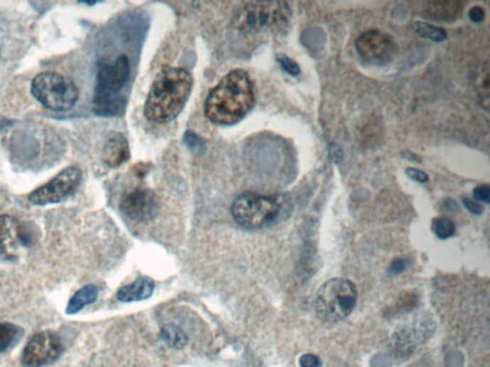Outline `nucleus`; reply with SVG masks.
<instances>
[{"instance_id":"obj_1","label":"nucleus","mask_w":490,"mask_h":367,"mask_svg":"<svg viewBox=\"0 0 490 367\" xmlns=\"http://www.w3.org/2000/svg\"><path fill=\"white\" fill-rule=\"evenodd\" d=\"M255 85L249 72L230 71L209 93L206 117L217 126H233L246 117L255 104Z\"/></svg>"},{"instance_id":"obj_2","label":"nucleus","mask_w":490,"mask_h":367,"mask_svg":"<svg viewBox=\"0 0 490 367\" xmlns=\"http://www.w3.org/2000/svg\"><path fill=\"white\" fill-rule=\"evenodd\" d=\"M194 79L185 68L165 67L156 77L146 99L145 118L153 124L175 120L191 95Z\"/></svg>"},{"instance_id":"obj_3","label":"nucleus","mask_w":490,"mask_h":367,"mask_svg":"<svg viewBox=\"0 0 490 367\" xmlns=\"http://www.w3.org/2000/svg\"><path fill=\"white\" fill-rule=\"evenodd\" d=\"M357 299L359 292L352 281L344 278H332L316 292L315 313L321 321L337 324L352 313Z\"/></svg>"},{"instance_id":"obj_4","label":"nucleus","mask_w":490,"mask_h":367,"mask_svg":"<svg viewBox=\"0 0 490 367\" xmlns=\"http://www.w3.org/2000/svg\"><path fill=\"white\" fill-rule=\"evenodd\" d=\"M291 11L286 2H244L234 13V24L244 32L282 31Z\"/></svg>"},{"instance_id":"obj_5","label":"nucleus","mask_w":490,"mask_h":367,"mask_svg":"<svg viewBox=\"0 0 490 367\" xmlns=\"http://www.w3.org/2000/svg\"><path fill=\"white\" fill-rule=\"evenodd\" d=\"M131 67L129 57L120 55L112 65H103L96 80L94 103L96 111L102 115H115L123 107L117 94L129 80Z\"/></svg>"},{"instance_id":"obj_6","label":"nucleus","mask_w":490,"mask_h":367,"mask_svg":"<svg viewBox=\"0 0 490 367\" xmlns=\"http://www.w3.org/2000/svg\"><path fill=\"white\" fill-rule=\"evenodd\" d=\"M31 93L44 107L59 112L72 109L79 98L75 82L52 71L43 72L35 77Z\"/></svg>"},{"instance_id":"obj_7","label":"nucleus","mask_w":490,"mask_h":367,"mask_svg":"<svg viewBox=\"0 0 490 367\" xmlns=\"http://www.w3.org/2000/svg\"><path fill=\"white\" fill-rule=\"evenodd\" d=\"M281 204L272 197L245 192L231 207L234 220L247 230H260L273 224L279 217Z\"/></svg>"},{"instance_id":"obj_8","label":"nucleus","mask_w":490,"mask_h":367,"mask_svg":"<svg viewBox=\"0 0 490 367\" xmlns=\"http://www.w3.org/2000/svg\"><path fill=\"white\" fill-rule=\"evenodd\" d=\"M82 181V170L77 165L66 168L48 184L33 190L28 195V200L36 206H45L56 204L70 197L80 186Z\"/></svg>"},{"instance_id":"obj_9","label":"nucleus","mask_w":490,"mask_h":367,"mask_svg":"<svg viewBox=\"0 0 490 367\" xmlns=\"http://www.w3.org/2000/svg\"><path fill=\"white\" fill-rule=\"evenodd\" d=\"M63 351L62 342L56 333L43 331L35 334L22 353V363L27 367H43L57 361Z\"/></svg>"},{"instance_id":"obj_10","label":"nucleus","mask_w":490,"mask_h":367,"mask_svg":"<svg viewBox=\"0 0 490 367\" xmlns=\"http://www.w3.org/2000/svg\"><path fill=\"white\" fill-rule=\"evenodd\" d=\"M357 53L365 62L374 65H383L393 60L396 53L395 40L387 33L369 30L355 41Z\"/></svg>"},{"instance_id":"obj_11","label":"nucleus","mask_w":490,"mask_h":367,"mask_svg":"<svg viewBox=\"0 0 490 367\" xmlns=\"http://www.w3.org/2000/svg\"><path fill=\"white\" fill-rule=\"evenodd\" d=\"M120 209L131 221H151L158 215L159 209L158 195L146 187H136L124 195Z\"/></svg>"},{"instance_id":"obj_12","label":"nucleus","mask_w":490,"mask_h":367,"mask_svg":"<svg viewBox=\"0 0 490 367\" xmlns=\"http://www.w3.org/2000/svg\"><path fill=\"white\" fill-rule=\"evenodd\" d=\"M21 227L9 215H0V258L15 261L21 244Z\"/></svg>"},{"instance_id":"obj_13","label":"nucleus","mask_w":490,"mask_h":367,"mask_svg":"<svg viewBox=\"0 0 490 367\" xmlns=\"http://www.w3.org/2000/svg\"><path fill=\"white\" fill-rule=\"evenodd\" d=\"M131 158L128 140L119 132H111L107 137L104 148V162L109 168H116Z\"/></svg>"},{"instance_id":"obj_14","label":"nucleus","mask_w":490,"mask_h":367,"mask_svg":"<svg viewBox=\"0 0 490 367\" xmlns=\"http://www.w3.org/2000/svg\"><path fill=\"white\" fill-rule=\"evenodd\" d=\"M154 291V283L150 278L141 277L128 285L123 286L117 292L121 302H134L145 300L151 297Z\"/></svg>"},{"instance_id":"obj_15","label":"nucleus","mask_w":490,"mask_h":367,"mask_svg":"<svg viewBox=\"0 0 490 367\" xmlns=\"http://www.w3.org/2000/svg\"><path fill=\"white\" fill-rule=\"evenodd\" d=\"M464 5L459 1L442 0L429 2L426 7V15L434 21H453L461 16Z\"/></svg>"},{"instance_id":"obj_16","label":"nucleus","mask_w":490,"mask_h":367,"mask_svg":"<svg viewBox=\"0 0 490 367\" xmlns=\"http://www.w3.org/2000/svg\"><path fill=\"white\" fill-rule=\"evenodd\" d=\"M98 297L97 287L89 284L82 287L68 302L67 307H66V314H75L82 310L85 306L92 305L96 302Z\"/></svg>"},{"instance_id":"obj_17","label":"nucleus","mask_w":490,"mask_h":367,"mask_svg":"<svg viewBox=\"0 0 490 367\" xmlns=\"http://www.w3.org/2000/svg\"><path fill=\"white\" fill-rule=\"evenodd\" d=\"M161 339L170 349L178 350L184 349L189 341L186 333L175 324H167L162 328Z\"/></svg>"},{"instance_id":"obj_18","label":"nucleus","mask_w":490,"mask_h":367,"mask_svg":"<svg viewBox=\"0 0 490 367\" xmlns=\"http://www.w3.org/2000/svg\"><path fill=\"white\" fill-rule=\"evenodd\" d=\"M414 28L420 37L428 38L436 43H442L447 40V33L440 27L431 26L425 22H415Z\"/></svg>"},{"instance_id":"obj_19","label":"nucleus","mask_w":490,"mask_h":367,"mask_svg":"<svg viewBox=\"0 0 490 367\" xmlns=\"http://www.w3.org/2000/svg\"><path fill=\"white\" fill-rule=\"evenodd\" d=\"M21 332V328L10 322L0 324V354L12 346Z\"/></svg>"},{"instance_id":"obj_20","label":"nucleus","mask_w":490,"mask_h":367,"mask_svg":"<svg viewBox=\"0 0 490 367\" xmlns=\"http://www.w3.org/2000/svg\"><path fill=\"white\" fill-rule=\"evenodd\" d=\"M432 231L440 239H447L453 236L456 231L455 224L447 217L435 218L431 226Z\"/></svg>"},{"instance_id":"obj_21","label":"nucleus","mask_w":490,"mask_h":367,"mask_svg":"<svg viewBox=\"0 0 490 367\" xmlns=\"http://www.w3.org/2000/svg\"><path fill=\"white\" fill-rule=\"evenodd\" d=\"M277 60L283 70L289 74V75L296 77L301 72L298 63L295 60L290 59V57L285 56V55H280V56L277 57Z\"/></svg>"},{"instance_id":"obj_22","label":"nucleus","mask_w":490,"mask_h":367,"mask_svg":"<svg viewBox=\"0 0 490 367\" xmlns=\"http://www.w3.org/2000/svg\"><path fill=\"white\" fill-rule=\"evenodd\" d=\"M473 197L475 200L481 201L486 204L490 202V189L487 185H481L473 190Z\"/></svg>"},{"instance_id":"obj_23","label":"nucleus","mask_w":490,"mask_h":367,"mask_svg":"<svg viewBox=\"0 0 490 367\" xmlns=\"http://www.w3.org/2000/svg\"><path fill=\"white\" fill-rule=\"evenodd\" d=\"M299 364L301 367H322V361L315 354H304L299 358Z\"/></svg>"},{"instance_id":"obj_24","label":"nucleus","mask_w":490,"mask_h":367,"mask_svg":"<svg viewBox=\"0 0 490 367\" xmlns=\"http://www.w3.org/2000/svg\"><path fill=\"white\" fill-rule=\"evenodd\" d=\"M406 175L413 180L418 182V183H426V182L429 181L428 175H426L425 171L418 170V168H407Z\"/></svg>"},{"instance_id":"obj_25","label":"nucleus","mask_w":490,"mask_h":367,"mask_svg":"<svg viewBox=\"0 0 490 367\" xmlns=\"http://www.w3.org/2000/svg\"><path fill=\"white\" fill-rule=\"evenodd\" d=\"M484 16H486V13H484V10L481 6H474L469 10V18L475 23H480V22L483 21Z\"/></svg>"},{"instance_id":"obj_26","label":"nucleus","mask_w":490,"mask_h":367,"mask_svg":"<svg viewBox=\"0 0 490 367\" xmlns=\"http://www.w3.org/2000/svg\"><path fill=\"white\" fill-rule=\"evenodd\" d=\"M464 205L465 206V208L469 209L472 214L477 215L483 214V206L480 205V204L477 202H475V201L469 199V198H464Z\"/></svg>"},{"instance_id":"obj_27","label":"nucleus","mask_w":490,"mask_h":367,"mask_svg":"<svg viewBox=\"0 0 490 367\" xmlns=\"http://www.w3.org/2000/svg\"><path fill=\"white\" fill-rule=\"evenodd\" d=\"M406 261L404 259H396L393 261L392 265H391V272L393 274H399L405 270Z\"/></svg>"}]
</instances>
